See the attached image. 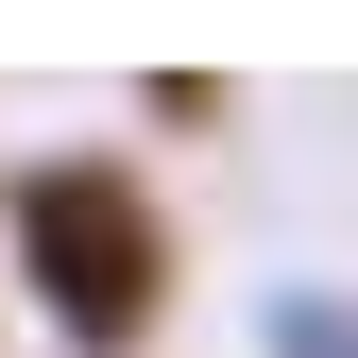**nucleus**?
Listing matches in <instances>:
<instances>
[{"instance_id":"obj_1","label":"nucleus","mask_w":358,"mask_h":358,"mask_svg":"<svg viewBox=\"0 0 358 358\" xmlns=\"http://www.w3.org/2000/svg\"><path fill=\"white\" fill-rule=\"evenodd\" d=\"M17 239H34V273H52V307L85 341H137L154 324V273H171V222H154V188L120 154H69V171H34L17 188Z\"/></svg>"}]
</instances>
